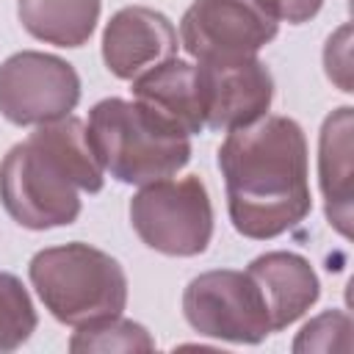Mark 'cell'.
<instances>
[{
    "mask_svg": "<svg viewBox=\"0 0 354 354\" xmlns=\"http://www.w3.org/2000/svg\"><path fill=\"white\" fill-rule=\"evenodd\" d=\"M232 227L254 241L293 230L310 213L307 141L288 116H260L227 133L218 149Z\"/></svg>",
    "mask_w": 354,
    "mask_h": 354,
    "instance_id": "6da1fadb",
    "label": "cell"
},
{
    "mask_svg": "<svg viewBox=\"0 0 354 354\" xmlns=\"http://www.w3.org/2000/svg\"><path fill=\"white\" fill-rule=\"evenodd\" d=\"M105 171L88 144L86 124L64 116L39 124L0 163V199L8 216L28 230L72 224L80 191H102Z\"/></svg>",
    "mask_w": 354,
    "mask_h": 354,
    "instance_id": "7a4b0ae2",
    "label": "cell"
},
{
    "mask_svg": "<svg viewBox=\"0 0 354 354\" xmlns=\"http://www.w3.org/2000/svg\"><path fill=\"white\" fill-rule=\"evenodd\" d=\"M86 136L102 171L127 185L171 177L191 158V136L138 100L108 97L97 102Z\"/></svg>",
    "mask_w": 354,
    "mask_h": 354,
    "instance_id": "3957f363",
    "label": "cell"
},
{
    "mask_svg": "<svg viewBox=\"0 0 354 354\" xmlns=\"http://www.w3.org/2000/svg\"><path fill=\"white\" fill-rule=\"evenodd\" d=\"M28 274L44 307L69 326L122 315L127 304L124 268L88 243L41 249L33 254Z\"/></svg>",
    "mask_w": 354,
    "mask_h": 354,
    "instance_id": "277c9868",
    "label": "cell"
},
{
    "mask_svg": "<svg viewBox=\"0 0 354 354\" xmlns=\"http://www.w3.org/2000/svg\"><path fill=\"white\" fill-rule=\"evenodd\" d=\"M136 235L169 257L202 254L213 235V205L199 177L144 183L130 202Z\"/></svg>",
    "mask_w": 354,
    "mask_h": 354,
    "instance_id": "5b68a950",
    "label": "cell"
},
{
    "mask_svg": "<svg viewBox=\"0 0 354 354\" xmlns=\"http://www.w3.org/2000/svg\"><path fill=\"white\" fill-rule=\"evenodd\" d=\"M279 30L277 0H194L180 41L196 61L252 58Z\"/></svg>",
    "mask_w": 354,
    "mask_h": 354,
    "instance_id": "8992f818",
    "label": "cell"
},
{
    "mask_svg": "<svg viewBox=\"0 0 354 354\" xmlns=\"http://www.w3.org/2000/svg\"><path fill=\"white\" fill-rule=\"evenodd\" d=\"M185 321L205 337L260 343L274 326L260 288L246 271L218 268L194 277L183 293Z\"/></svg>",
    "mask_w": 354,
    "mask_h": 354,
    "instance_id": "52a82bcc",
    "label": "cell"
},
{
    "mask_svg": "<svg viewBox=\"0 0 354 354\" xmlns=\"http://www.w3.org/2000/svg\"><path fill=\"white\" fill-rule=\"evenodd\" d=\"M80 77L58 55L22 50L0 64V113L14 124H47L69 116Z\"/></svg>",
    "mask_w": 354,
    "mask_h": 354,
    "instance_id": "ba28073f",
    "label": "cell"
},
{
    "mask_svg": "<svg viewBox=\"0 0 354 354\" xmlns=\"http://www.w3.org/2000/svg\"><path fill=\"white\" fill-rule=\"evenodd\" d=\"M196 66L205 94V127L230 133L266 116L274 97V77L257 55L196 61Z\"/></svg>",
    "mask_w": 354,
    "mask_h": 354,
    "instance_id": "9c48e42d",
    "label": "cell"
},
{
    "mask_svg": "<svg viewBox=\"0 0 354 354\" xmlns=\"http://www.w3.org/2000/svg\"><path fill=\"white\" fill-rule=\"evenodd\" d=\"M177 53V30L166 14L147 6L119 8L102 33V61L111 75L133 80Z\"/></svg>",
    "mask_w": 354,
    "mask_h": 354,
    "instance_id": "30bf717a",
    "label": "cell"
},
{
    "mask_svg": "<svg viewBox=\"0 0 354 354\" xmlns=\"http://www.w3.org/2000/svg\"><path fill=\"white\" fill-rule=\"evenodd\" d=\"M133 97L171 122L185 136L205 130V94L199 66L183 58H166L133 77Z\"/></svg>",
    "mask_w": 354,
    "mask_h": 354,
    "instance_id": "8fae6325",
    "label": "cell"
},
{
    "mask_svg": "<svg viewBox=\"0 0 354 354\" xmlns=\"http://www.w3.org/2000/svg\"><path fill=\"white\" fill-rule=\"evenodd\" d=\"M246 274L260 288L274 332L301 318L321 293L313 266L293 252H266L249 263Z\"/></svg>",
    "mask_w": 354,
    "mask_h": 354,
    "instance_id": "7c38bea8",
    "label": "cell"
},
{
    "mask_svg": "<svg viewBox=\"0 0 354 354\" xmlns=\"http://www.w3.org/2000/svg\"><path fill=\"white\" fill-rule=\"evenodd\" d=\"M351 108L343 105L324 119L318 138V174L329 224L348 238L351 235Z\"/></svg>",
    "mask_w": 354,
    "mask_h": 354,
    "instance_id": "4fadbf2b",
    "label": "cell"
},
{
    "mask_svg": "<svg viewBox=\"0 0 354 354\" xmlns=\"http://www.w3.org/2000/svg\"><path fill=\"white\" fill-rule=\"evenodd\" d=\"M22 28L58 47H80L100 19V0H17Z\"/></svg>",
    "mask_w": 354,
    "mask_h": 354,
    "instance_id": "5bb4252c",
    "label": "cell"
},
{
    "mask_svg": "<svg viewBox=\"0 0 354 354\" xmlns=\"http://www.w3.org/2000/svg\"><path fill=\"white\" fill-rule=\"evenodd\" d=\"M155 340L149 337V332L122 315L113 318H102L94 324H83L77 326V332L69 340V351L80 354V351H152Z\"/></svg>",
    "mask_w": 354,
    "mask_h": 354,
    "instance_id": "9a60e30c",
    "label": "cell"
},
{
    "mask_svg": "<svg viewBox=\"0 0 354 354\" xmlns=\"http://www.w3.org/2000/svg\"><path fill=\"white\" fill-rule=\"evenodd\" d=\"M33 329L36 310L25 285L14 274L0 271V354L19 348Z\"/></svg>",
    "mask_w": 354,
    "mask_h": 354,
    "instance_id": "2e32d148",
    "label": "cell"
},
{
    "mask_svg": "<svg viewBox=\"0 0 354 354\" xmlns=\"http://www.w3.org/2000/svg\"><path fill=\"white\" fill-rule=\"evenodd\" d=\"M293 351H351V318L340 310H326L299 332Z\"/></svg>",
    "mask_w": 354,
    "mask_h": 354,
    "instance_id": "e0dca14e",
    "label": "cell"
},
{
    "mask_svg": "<svg viewBox=\"0 0 354 354\" xmlns=\"http://www.w3.org/2000/svg\"><path fill=\"white\" fill-rule=\"evenodd\" d=\"M324 66L329 80L340 86V91H351V28L343 25L337 33L329 36L324 50Z\"/></svg>",
    "mask_w": 354,
    "mask_h": 354,
    "instance_id": "ac0fdd59",
    "label": "cell"
},
{
    "mask_svg": "<svg viewBox=\"0 0 354 354\" xmlns=\"http://www.w3.org/2000/svg\"><path fill=\"white\" fill-rule=\"evenodd\" d=\"M321 6H324V0H277L279 19H288L293 25L313 19L321 11Z\"/></svg>",
    "mask_w": 354,
    "mask_h": 354,
    "instance_id": "d6986e66",
    "label": "cell"
}]
</instances>
